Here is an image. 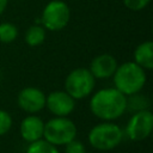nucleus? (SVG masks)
<instances>
[{"mask_svg": "<svg viewBox=\"0 0 153 153\" xmlns=\"http://www.w3.org/2000/svg\"><path fill=\"white\" fill-rule=\"evenodd\" d=\"M8 5V0H0V14H2Z\"/></svg>", "mask_w": 153, "mask_h": 153, "instance_id": "aec40b11", "label": "nucleus"}, {"mask_svg": "<svg viewBox=\"0 0 153 153\" xmlns=\"http://www.w3.org/2000/svg\"><path fill=\"white\" fill-rule=\"evenodd\" d=\"M12 117L6 110L0 109V136L5 135L12 128Z\"/></svg>", "mask_w": 153, "mask_h": 153, "instance_id": "f3484780", "label": "nucleus"}, {"mask_svg": "<svg viewBox=\"0 0 153 153\" xmlns=\"http://www.w3.org/2000/svg\"><path fill=\"white\" fill-rule=\"evenodd\" d=\"M0 80H1V71H0Z\"/></svg>", "mask_w": 153, "mask_h": 153, "instance_id": "412c9836", "label": "nucleus"}, {"mask_svg": "<svg viewBox=\"0 0 153 153\" xmlns=\"http://www.w3.org/2000/svg\"><path fill=\"white\" fill-rule=\"evenodd\" d=\"M71 10L68 5L62 0H51L48 2L41 17L42 26L49 31H60L69 22Z\"/></svg>", "mask_w": 153, "mask_h": 153, "instance_id": "423d86ee", "label": "nucleus"}, {"mask_svg": "<svg viewBox=\"0 0 153 153\" xmlns=\"http://www.w3.org/2000/svg\"><path fill=\"white\" fill-rule=\"evenodd\" d=\"M112 78L115 88L127 97L139 93L143 88L147 80L146 71L137 66L134 61L124 62L117 66Z\"/></svg>", "mask_w": 153, "mask_h": 153, "instance_id": "f03ea898", "label": "nucleus"}, {"mask_svg": "<svg viewBox=\"0 0 153 153\" xmlns=\"http://www.w3.org/2000/svg\"><path fill=\"white\" fill-rule=\"evenodd\" d=\"M134 62L145 71L153 68V43L146 41L140 43L134 51Z\"/></svg>", "mask_w": 153, "mask_h": 153, "instance_id": "f8f14e48", "label": "nucleus"}, {"mask_svg": "<svg viewBox=\"0 0 153 153\" xmlns=\"http://www.w3.org/2000/svg\"><path fill=\"white\" fill-rule=\"evenodd\" d=\"M26 153H60L59 148L44 139H39L29 143L26 148Z\"/></svg>", "mask_w": 153, "mask_h": 153, "instance_id": "2eb2a0df", "label": "nucleus"}, {"mask_svg": "<svg viewBox=\"0 0 153 153\" xmlns=\"http://www.w3.org/2000/svg\"><path fill=\"white\" fill-rule=\"evenodd\" d=\"M45 108L56 117H67L75 108V99L66 91H54L45 97Z\"/></svg>", "mask_w": 153, "mask_h": 153, "instance_id": "1a4fd4ad", "label": "nucleus"}, {"mask_svg": "<svg viewBox=\"0 0 153 153\" xmlns=\"http://www.w3.org/2000/svg\"><path fill=\"white\" fill-rule=\"evenodd\" d=\"M45 97L47 96L42 90L33 86H27L20 90L18 93L17 103L23 111L33 115L45 108Z\"/></svg>", "mask_w": 153, "mask_h": 153, "instance_id": "6e6552de", "label": "nucleus"}, {"mask_svg": "<svg viewBox=\"0 0 153 153\" xmlns=\"http://www.w3.org/2000/svg\"><path fill=\"white\" fill-rule=\"evenodd\" d=\"M122 128L112 121H104L96 124L88 131V143L97 151L106 152L116 148L123 140Z\"/></svg>", "mask_w": 153, "mask_h": 153, "instance_id": "7ed1b4c3", "label": "nucleus"}, {"mask_svg": "<svg viewBox=\"0 0 153 153\" xmlns=\"http://www.w3.org/2000/svg\"><path fill=\"white\" fill-rule=\"evenodd\" d=\"M96 79L87 68L79 67L73 69L65 80V91L75 100L90 96L94 88Z\"/></svg>", "mask_w": 153, "mask_h": 153, "instance_id": "39448f33", "label": "nucleus"}, {"mask_svg": "<svg viewBox=\"0 0 153 153\" xmlns=\"http://www.w3.org/2000/svg\"><path fill=\"white\" fill-rule=\"evenodd\" d=\"M65 153H86V147L81 141L74 139L65 145Z\"/></svg>", "mask_w": 153, "mask_h": 153, "instance_id": "a211bd4d", "label": "nucleus"}, {"mask_svg": "<svg viewBox=\"0 0 153 153\" xmlns=\"http://www.w3.org/2000/svg\"><path fill=\"white\" fill-rule=\"evenodd\" d=\"M90 110L97 118L111 122L120 118L127 110V96L115 87L102 88L91 97Z\"/></svg>", "mask_w": 153, "mask_h": 153, "instance_id": "f257e3e1", "label": "nucleus"}, {"mask_svg": "<svg viewBox=\"0 0 153 153\" xmlns=\"http://www.w3.org/2000/svg\"><path fill=\"white\" fill-rule=\"evenodd\" d=\"M148 106H149V99L146 96L134 93L127 97V110L136 112L141 110H147Z\"/></svg>", "mask_w": 153, "mask_h": 153, "instance_id": "4468645a", "label": "nucleus"}, {"mask_svg": "<svg viewBox=\"0 0 153 153\" xmlns=\"http://www.w3.org/2000/svg\"><path fill=\"white\" fill-rule=\"evenodd\" d=\"M76 126L68 117H54L44 123L43 139L54 146H65L76 137Z\"/></svg>", "mask_w": 153, "mask_h": 153, "instance_id": "20e7f679", "label": "nucleus"}, {"mask_svg": "<svg viewBox=\"0 0 153 153\" xmlns=\"http://www.w3.org/2000/svg\"><path fill=\"white\" fill-rule=\"evenodd\" d=\"M19 131H20V136L23 137V140L31 143L33 141L43 139L44 122L42 121L41 117L36 115H29L25 118H23Z\"/></svg>", "mask_w": 153, "mask_h": 153, "instance_id": "9b49d317", "label": "nucleus"}, {"mask_svg": "<svg viewBox=\"0 0 153 153\" xmlns=\"http://www.w3.org/2000/svg\"><path fill=\"white\" fill-rule=\"evenodd\" d=\"M24 39H25V43L30 47L41 45L45 39V29L42 25L33 24L26 30Z\"/></svg>", "mask_w": 153, "mask_h": 153, "instance_id": "ddd939ff", "label": "nucleus"}, {"mask_svg": "<svg viewBox=\"0 0 153 153\" xmlns=\"http://www.w3.org/2000/svg\"><path fill=\"white\" fill-rule=\"evenodd\" d=\"M18 37V29L12 23H1L0 24V42L12 43Z\"/></svg>", "mask_w": 153, "mask_h": 153, "instance_id": "dca6fc26", "label": "nucleus"}, {"mask_svg": "<svg viewBox=\"0 0 153 153\" xmlns=\"http://www.w3.org/2000/svg\"><path fill=\"white\" fill-rule=\"evenodd\" d=\"M152 130L153 115L148 109L134 112L126 127V134L131 141H142L147 139L151 135Z\"/></svg>", "mask_w": 153, "mask_h": 153, "instance_id": "0eeeda50", "label": "nucleus"}, {"mask_svg": "<svg viewBox=\"0 0 153 153\" xmlns=\"http://www.w3.org/2000/svg\"><path fill=\"white\" fill-rule=\"evenodd\" d=\"M118 63L110 54H100L92 59L90 63V72L94 79H108L114 75Z\"/></svg>", "mask_w": 153, "mask_h": 153, "instance_id": "9d476101", "label": "nucleus"}, {"mask_svg": "<svg viewBox=\"0 0 153 153\" xmlns=\"http://www.w3.org/2000/svg\"><path fill=\"white\" fill-rule=\"evenodd\" d=\"M149 2H151V0H123L124 6L128 10L134 11V12L143 10Z\"/></svg>", "mask_w": 153, "mask_h": 153, "instance_id": "6ab92c4d", "label": "nucleus"}]
</instances>
